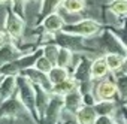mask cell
<instances>
[{
  "label": "cell",
  "instance_id": "obj_1",
  "mask_svg": "<svg viewBox=\"0 0 127 124\" xmlns=\"http://www.w3.org/2000/svg\"><path fill=\"white\" fill-rule=\"evenodd\" d=\"M49 36L48 42H55L58 46L61 48H67L70 49L73 54H79V52H85V51H93V48L85 42V37L64 31V30H60L57 33H46ZM45 42V43H48Z\"/></svg>",
  "mask_w": 127,
  "mask_h": 124
},
{
  "label": "cell",
  "instance_id": "obj_2",
  "mask_svg": "<svg viewBox=\"0 0 127 124\" xmlns=\"http://www.w3.org/2000/svg\"><path fill=\"white\" fill-rule=\"evenodd\" d=\"M91 63H93V60L90 57H82L75 69L72 70V78L78 82L79 85V90L84 93H88V91H93L94 90V79L91 76Z\"/></svg>",
  "mask_w": 127,
  "mask_h": 124
},
{
  "label": "cell",
  "instance_id": "obj_3",
  "mask_svg": "<svg viewBox=\"0 0 127 124\" xmlns=\"http://www.w3.org/2000/svg\"><path fill=\"white\" fill-rule=\"evenodd\" d=\"M96 46L99 49H102L105 54L108 52H117L121 55H127V48L126 45L120 40V37L108 27V29H102L100 34L96 37Z\"/></svg>",
  "mask_w": 127,
  "mask_h": 124
},
{
  "label": "cell",
  "instance_id": "obj_4",
  "mask_svg": "<svg viewBox=\"0 0 127 124\" xmlns=\"http://www.w3.org/2000/svg\"><path fill=\"white\" fill-rule=\"evenodd\" d=\"M17 79H18V96L21 97L26 108L30 111V114L34 117V120L39 123L37 111H36V87H34V82L30 81L24 75H18Z\"/></svg>",
  "mask_w": 127,
  "mask_h": 124
},
{
  "label": "cell",
  "instance_id": "obj_5",
  "mask_svg": "<svg viewBox=\"0 0 127 124\" xmlns=\"http://www.w3.org/2000/svg\"><path fill=\"white\" fill-rule=\"evenodd\" d=\"M0 117H17V118H21V120H34V117L30 114V111L26 108V105L23 103L21 97L18 96V91L17 94H14L12 97H9L8 100L0 103ZM37 123V121H36ZM39 124V123H37Z\"/></svg>",
  "mask_w": 127,
  "mask_h": 124
},
{
  "label": "cell",
  "instance_id": "obj_6",
  "mask_svg": "<svg viewBox=\"0 0 127 124\" xmlns=\"http://www.w3.org/2000/svg\"><path fill=\"white\" fill-rule=\"evenodd\" d=\"M3 29H5V31L9 34V37L17 43V42L23 37L24 30H26V21H24V17L18 15L15 11H12V8H9V9L6 11V17H5Z\"/></svg>",
  "mask_w": 127,
  "mask_h": 124
},
{
  "label": "cell",
  "instance_id": "obj_7",
  "mask_svg": "<svg viewBox=\"0 0 127 124\" xmlns=\"http://www.w3.org/2000/svg\"><path fill=\"white\" fill-rule=\"evenodd\" d=\"M102 29H103V26L99 21L91 20V18H85V20H81L73 24H66L63 27L64 31H69V33H73V34H78L82 37H94L96 34H99L102 31Z\"/></svg>",
  "mask_w": 127,
  "mask_h": 124
},
{
  "label": "cell",
  "instance_id": "obj_8",
  "mask_svg": "<svg viewBox=\"0 0 127 124\" xmlns=\"http://www.w3.org/2000/svg\"><path fill=\"white\" fill-rule=\"evenodd\" d=\"M63 112H64V97L60 94H52L48 109L39 124H55L61 120Z\"/></svg>",
  "mask_w": 127,
  "mask_h": 124
},
{
  "label": "cell",
  "instance_id": "obj_9",
  "mask_svg": "<svg viewBox=\"0 0 127 124\" xmlns=\"http://www.w3.org/2000/svg\"><path fill=\"white\" fill-rule=\"evenodd\" d=\"M29 49H33V48H27V49L20 48V46L11 39L5 46L0 48V64L9 63V61H14V60H17V58L23 57V55L27 54V52H32V51H29Z\"/></svg>",
  "mask_w": 127,
  "mask_h": 124
},
{
  "label": "cell",
  "instance_id": "obj_10",
  "mask_svg": "<svg viewBox=\"0 0 127 124\" xmlns=\"http://www.w3.org/2000/svg\"><path fill=\"white\" fill-rule=\"evenodd\" d=\"M93 91L97 97V102L99 100H112L118 94L115 79H106V78L100 79V82L94 85Z\"/></svg>",
  "mask_w": 127,
  "mask_h": 124
},
{
  "label": "cell",
  "instance_id": "obj_11",
  "mask_svg": "<svg viewBox=\"0 0 127 124\" xmlns=\"http://www.w3.org/2000/svg\"><path fill=\"white\" fill-rule=\"evenodd\" d=\"M64 97V112L70 114L75 117V114L84 106V94L79 88H76L75 91H70L67 93Z\"/></svg>",
  "mask_w": 127,
  "mask_h": 124
},
{
  "label": "cell",
  "instance_id": "obj_12",
  "mask_svg": "<svg viewBox=\"0 0 127 124\" xmlns=\"http://www.w3.org/2000/svg\"><path fill=\"white\" fill-rule=\"evenodd\" d=\"M18 75H6L0 79V103L8 100L18 91Z\"/></svg>",
  "mask_w": 127,
  "mask_h": 124
},
{
  "label": "cell",
  "instance_id": "obj_13",
  "mask_svg": "<svg viewBox=\"0 0 127 124\" xmlns=\"http://www.w3.org/2000/svg\"><path fill=\"white\" fill-rule=\"evenodd\" d=\"M64 26H66L64 18H63L60 14H57V12H52V14L46 15L39 24V27H42L43 33H57V31L63 30Z\"/></svg>",
  "mask_w": 127,
  "mask_h": 124
},
{
  "label": "cell",
  "instance_id": "obj_14",
  "mask_svg": "<svg viewBox=\"0 0 127 124\" xmlns=\"http://www.w3.org/2000/svg\"><path fill=\"white\" fill-rule=\"evenodd\" d=\"M34 87H36V111H37V118H39V123H40V120L43 118V115L48 109L52 93L49 90L43 88L39 84H34Z\"/></svg>",
  "mask_w": 127,
  "mask_h": 124
},
{
  "label": "cell",
  "instance_id": "obj_15",
  "mask_svg": "<svg viewBox=\"0 0 127 124\" xmlns=\"http://www.w3.org/2000/svg\"><path fill=\"white\" fill-rule=\"evenodd\" d=\"M20 75H24V76H27L30 81H33L34 84H39V85H42L43 88H46V90H49V91H51V88H52V82L49 81V76H48V73H45V72H42V70L36 69L34 66H30V67L24 69V70H23Z\"/></svg>",
  "mask_w": 127,
  "mask_h": 124
},
{
  "label": "cell",
  "instance_id": "obj_16",
  "mask_svg": "<svg viewBox=\"0 0 127 124\" xmlns=\"http://www.w3.org/2000/svg\"><path fill=\"white\" fill-rule=\"evenodd\" d=\"M97 112L94 106L90 105H84L76 114H75V121L78 124H94L97 120Z\"/></svg>",
  "mask_w": 127,
  "mask_h": 124
},
{
  "label": "cell",
  "instance_id": "obj_17",
  "mask_svg": "<svg viewBox=\"0 0 127 124\" xmlns=\"http://www.w3.org/2000/svg\"><path fill=\"white\" fill-rule=\"evenodd\" d=\"M108 72H111V70L108 67V63H106V60H105V55L93 58V63H91V76H93L94 81H100V79L106 78Z\"/></svg>",
  "mask_w": 127,
  "mask_h": 124
},
{
  "label": "cell",
  "instance_id": "obj_18",
  "mask_svg": "<svg viewBox=\"0 0 127 124\" xmlns=\"http://www.w3.org/2000/svg\"><path fill=\"white\" fill-rule=\"evenodd\" d=\"M61 3H63V0H42L36 24L39 26V24H40V21H42V20H43L46 15H49V14L55 12V11H57V9L61 6Z\"/></svg>",
  "mask_w": 127,
  "mask_h": 124
},
{
  "label": "cell",
  "instance_id": "obj_19",
  "mask_svg": "<svg viewBox=\"0 0 127 124\" xmlns=\"http://www.w3.org/2000/svg\"><path fill=\"white\" fill-rule=\"evenodd\" d=\"M76 88H79V85H78V82L70 76V78H67L66 81H63V82L54 84L52 88H51V93H52V94H60V96H66L67 93L75 91Z\"/></svg>",
  "mask_w": 127,
  "mask_h": 124
},
{
  "label": "cell",
  "instance_id": "obj_20",
  "mask_svg": "<svg viewBox=\"0 0 127 124\" xmlns=\"http://www.w3.org/2000/svg\"><path fill=\"white\" fill-rule=\"evenodd\" d=\"M48 76H49V81H51L52 85H54V84L63 82V81H66L67 78H70V72H69L67 67H61V66H57V64H55V66L49 70Z\"/></svg>",
  "mask_w": 127,
  "mask_h": 124
},
{
  "label": "cell",
  "instance_id": "obj_21",
  "mask_svg": "<svg viewBox=\"0 0 127 124\" xmlns=\"http://www.w3.org/2000/svg\"><path fill=\"white\" fill-rule=\"evenodd\" d=\"M94 108H96L97 115H111V117H114V114L117 111V103H115L114 99L112 100H99V102H96Z\"/></svg>",
  "mask_w": 127,
  "mask_h": 124
},
{
  "label": "cell",
  "instance_id": "obj_22",
  "mask_svg": "<svg viewBox=\"0 0 127 124\" xmlns=\"http://www.w3.org/2000/svg\"><path fill=\"white\" fill-rule=\"evenodd\" d=\"M115 84H117V90H118V96L123 102L127 103V73L124 72H115Z\"/></svg>",
  "mask_w": 127,
  "mask_h": 124
},
{
  "label": "cell",
  "instance_id": "obj_23",
  "mask_svg": "<svg viewBox=\"0 0 127 124\" xmlns=\"http://www.w3.org/2000/svg\"><path fill=\"white\" fill-rule=\"evenodd\" d=\"M105 55V60L108 63V67L111 72H118L123 66V61H124V55L121 54H117V52H108V54H103Z\"/></svg>",
  "mask_w": 127,
  "mask_h": 124
},
{
  "label": "cell",
  "instance_id": "obj_24",
  "mask_svg": "<svg viewBox=\"0 0 127 124\" xmlns=\"http://www.w3.org/2000/svg\"><path fill=\"white\" fill-rule=\"evenodd\" d=\"M85 0H63L61 3V8L67 14H79L85 9Z\"/></svg>",
  "mask_w": 127,
  "mask_h": 124
},
{
  "label": "cell",
  "instance_id": "obj_25",
  "mask_svg": "<svg viewBox=\"0 0 127 124\" xmlns=\"http://www.w3.org/2000/svg\"><path fill=\"white\" fill-rule=\"evenodd\" d=\"M42 52L46 58L51 60V63L55 66L57 64V58H58V52H60V46L55 42H48L42 45Z\"/></svg>",
  "mask_w": 127,
  "mask_h": 124
},
{
  "label": "cell",
  "instance_id": "obj_26",
  "mask_svg": "<svg viewBox=\"0 0 127 124\" xmlns=\"http://www.w3.org/2000/svg\"><path fill=\"white\" fill-rule=\"evenodd\" d=\"M108 9L117 17H127V0H111Z\"/></svg>",
  "mask_w": 127,
  "mask_h": 124
},
{
  "label": "cell",
  "instance_id": "obj_27",
  "mask_svg": "<svg viewBox=\"0 0 127 124\" xmlns=\"http://www.w3.org/2000/svg\"><path fill=\"white\" fill-rule=\"evenodd\" d=\"M72 60H73V52L67 48H61L60 46V52H58V58H57V66L61 67H72Z\"/></svg>",
  "mask_w": 127,
  "mask_h": 124
},
{
  "label": "cell",
  "instance_id": "obj_28",
  "mask_svg": "<svg viewBox=\"0 0 127 124\" xmlns=\"http://www.w3.org/2000/svg\"><path fill=\"white\" fill-rule=\"evenodd\" d=\"M34 67H36V69H39V70H42V72H45V73H49V70L54 67V64L51 63V60H49V58H46V57L43 55V52H42V55L36 60Z\"/></svg>",
  "mask_w": 127,
  "mask_h": 124
},
{
  "label": "cell",
  "instance_id": "obj_29",
  "mask_svg": "<svg viewBox=\"0 0 127 124\" xmlns=\"http://www.w3.org/2000/svg\"><path fill=\"white\" fill-rule=\"evenodd\" d=\"M27 2L29 0H11V8L18 15L24 17L26 15V5H27Z\"/></svg>",
  "mask_w": 127,
  "mask_h": 124
},
{
  "label": "cell",
  "instance_id": "obj_30",
  "mask_svg": "<svg viewBox=\"0 0 127 124\" xmlns=\"http://www.w3.org/2000/svg\"><path fill=\"white\" fill-rule=\"evenodd\" d=\"M94 124H120V123H117L114 120V117H111V115H99Z\"/></svg>",
  "mask_w": 127,
  "mask_h": 124
},
{
  "label": "cell",
  "instance_id": "obj_31",
  "mask_svg": "<svg viewBox=\"0 0 127 124\" xmlns=\"http://www.w3.org/2000/svg\"><path fill=\"white\" fill-rule=\"evenodd\" d=\"M21 118L17 117H0V124H21Z\"/></svg>",
  "mask_w": 127,
  "mask_h": 124
},
{
  "label": "cell",
  "instance_id": "obj_32",
  "mask_svg": "<svg viewBox=\"0 0 127 124\" xmlns=\"http://www.w3.org/2000/svg\"><path fill=\"white\" fill-rule=\"evenodd\" d=\"M11 40V37H9V34L5 31V30H0V48L2 46H5L8 42Z\"/></svg>",
  "mask_w": 127,
  "mask_h": 124
},
{
  "label": "cell",
  "instance_id": "obj_33",
  "mask_svg": "<svg viewBox=\"0 0 127 124\" xmlns=\"http://www.w3.org/2000/svg\"><path fill=\"white\" fill-rule=\"evenodd\" d=\"M121 115H123L124 123L127 124V103H124V105H123V112H121Z\"/></svg>",
  "mask_w": 127,
  "mask_h": 124
},
{
  "label": "cell",
  "instance_id": "obj_34",
  "mask_svg": "<svg viewBox=\"0 0 127 124\" xmlns=\"http://www.w3.org/2000/svg\"><path fill=\"white\" fill-rule=\"evenodd\" d=\"M120 72H124V73H127V55L124 57V61H123V66H121Z\"/></svg>",
  "mask_w": 127,
  "mask_h": 124
},
{
  "label": "cell",
  "instance_id": "obj_35",
  "mask_svg": "<svg viewBox=\"0 0 127 124\" xmlns=\"http://www.w3.org/2000/svg\"><path fill=\"white\" fill-rule=\"evenodd\" d=\"M11 0H0V5H6V3H9Z\"/></svg>",
  "mask_w": 127,
  "mask_h": 124
},
{
  "label": "cell",
  "instance_id": "obj_36",
  "mask_svg": "<svg viewBox=\"0 0 127 124\" xmlns=\"http://www.w3.org/2000/svg\"><path fill=\"white\" fill-rule=\"evenodd\" d=\"M55 124H69V123H66V121H61V120H60V121H58V123H55Z\"/></svg>",
  "mask_w": 127,
  "mask_h": 124
},
{
  "label": "cell",
  "instance_id": "obj_37",
  "mask_svg": "<svg viewBox=\"0 0 127 124\" xmlns=\"http://www.w3.org/2000/svg\"><path fill=\"white\" fill-rule=\"evenodd\" d=\"M2 78H3V75H2V73H0V79H2Z\"/></svg>",
  "mask_w": 127,
  "mask_h": 124
},
{
  "label": "cell",
  "instance_id": "obj_38",
  "mask_svg": "<svg viewBox=\"0 0 127 124\" xmlns=\"http://www.w3.org/2000/svg\"><path fill=\"white\" fill-rule=\"evenodd\" d=\"M33 2H34V0H33Z\"/></svg>",
  "mask_w": 127,
  "mask_h": 124
}]
</instances>
